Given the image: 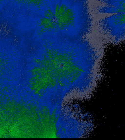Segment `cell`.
<instances>
[{
  "label": "cell",
  "instance_id": "obj_2",
  "mask_svg": "<svg viewBox=\"0 0 125 140\" xmlns=\"http://www.w3.org/2000/svg\"><path fill=\"white\" fill-rule=\"evenodd\" d=\"M105 3L109 5L103 7L101 12L107 13H125V0L107 1Z\"/></svg>",
  "mask_w": 125,
  "mask_h": 140
},
{
  "label": "cell",
  "instance_id": "obj_1",
  "mask_svg": "<svg viewBox=\"0 0 125 140\" xmlns=\"http://www.w3.org/2000/svg\"><path fill=\"white\" fill-rule=\"evenodd\" d=\"M103 26L109 33L115 37H123L125 33V13L117 14L104 20Z\"/></svg>",
  "mask_w": 125,
  "mask_h": 140
}]
</instances>
